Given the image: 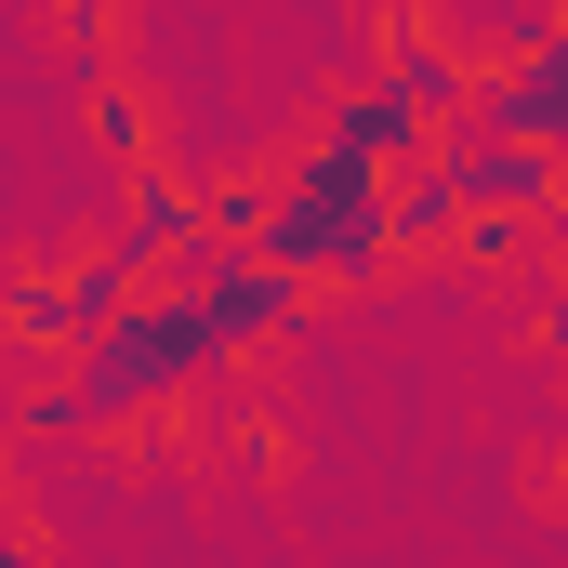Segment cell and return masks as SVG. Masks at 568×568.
Segmentation results:
<instances>
[{
    "instance_id": "277c9868",
    "label": "cell",
    "mask_w": 568,
    "mask_h": 568,
    "mask_svg": "<svg viewBox=\"0 0 568 568\" xmlns=\"http://www.w3.org/2000/svg\"><path fill=\"white\" fill-rule=\"evenodd\" d=\"M463 133H503V145L568 159V13H542V40H529L516 67H489V93H476V120H463Z\"/></svg>"
},
{
    "instance_id": "6da1fadb",
    "label": "cell",
    "mask_w": 568,
    "mask_h": 568,
    "mask_svg": "<svg viewBox=\"0 0 568 568\" xmlns=\"http://www.w3.org/2000/svg\"><path fill=\"white\" fill-rule=\"evenodd\" d=\"M225 357H239V344L212 331V304L172 278V291H145L133 317H106V331L67 357V410H80V424H106V436H120V424H159V410H172V397H199Z\"/></svg>"
},
{
    "instance_id": "8fae6325",
    "label": "cell",
    "mask_w": 568,
    "mask_h": 568,
    "mask_svg": "<svg viewBox=\"0 0 568 568\" xmlns=\"http://www.w3.org/2000/svg\"><path fill=\"white\" fill-rule=\"evenodd\" d=\"M542 357H556V371H568V304H542Z\"/></svg>"
},
{
    "instance_id": "ba28073f",
    "label": "cell",
    "mask_w": 568,
    "mask_h": 568,
    "mask_svg": "<svg viewBox=\"0 0 568 568\" xmlns=\"http://www.w3.org/2000/svg\"><path fill=\"white\" fill-rule=\"evenodd\" d=\"M397 252H463V172H449V145L424 172H397Z\"/></svg>"
},
{
    "instance_id": "3957f363",
    "label": "cell",
    "mask_w": 568,
    "mask_h": 568,
    "mask_svg": "<svg viewBox=\"0 0 568 568\" xmlns=\"http://www.w3.org/2000/svg\"><path fill=\"white\" fill-rule=\"evenodd\" d=\"M317 145H344L357 172H384V185H397V172H424L449 133H436L397 80H371V67H357V80H331V93H317Z\"/></svg>"
},
{
    "instance_id": "30bf717a",
    "label": "cell",
    "mask_w": 568,
    "mask_h": 568,
    "mask_svg": "<svg viewBox=\"0 0 568 568\" xmlns=\"http://www.w3.org/2000/svg\"><path fill=\"white\" fill-rule=\"evenodd\" d=\"M0 568H53V542H40V529H13V542H0Z\"/></svg>"
},
{
    "instance_id": "9c48e42d",
    "label": "cell",
    "mask_w": 568,
    "mask_h": 568,
    "mask_svg": "<svg viewBox=\"0 0 568 568\" xmlns=\"http://www.w3.org/2000/svg\"><path fill=\"white\" fill-rule=\"evenodd\" d=\"M542 291H556V304H568V199H556V212H542Z\"/></svg>"
},
{
    "instance_id": "5b68a950",
    "label": "cell",
    "mask_w": 568,
    "mask_h": 568,
    "mask_svg": "<svg viewBox=\"0 0 568 568\" xmlns=\"http://www.w3.org/2000/svg\"><path fill=\"white\" fill-rule=\"evenodd\" d=\"M185 291L212 304V331H225L239 357H252V344H278L291 317H304V278H291L278 252H212V239H199V265H185Z\"/></svg>"
},
{
    "instance_id": "7a4b0ae2",
    "label": "cell",
    "mask_w": 568,
    "mask_h": 568,
    "mask_svg": "<svg viewBox=\"0 0 568 568\" xmlns=\"http://www.w3.org/2000/svg\"><path fill=\"white\" fill-rule=\"evenodd\" d=\"M265 252H278L304 291H371L397 265V185L384 172H357L344 145H278V225H265Z\"/></svg>"
},
{
    "instance_id": "8992f818",
    "label": "cell",
    "mask_w": 568,
    "mask_h": 568,
    "mask_svg": "<svg viewBox=\"0 0 568 568\" xmlns=\"http://www.w3.org/2000/svg\"><path fill=\"white\" fill-rule=\"evenodd\" d=\"M449 172H463V225H542L568 199V159L503 145V133H449Z\"/></svg>"
},
{
    "instance_id": "52a82bcc",
    "label": "cell",
    "mask_w": 568,
    "mask_h": 568,
    "mask_svg": "<svg viewBox=\"0 0 568 568\" xmlns=\"http://www.w3.org/2000/svg\"><path fill=\"white\" fill-rule=\"evenodd\" d=\"M0 317H13V344H27V357H80V344L106 331V317H93V291H80V265H40V252L0 278Z\"/></svg>"
}]
</instances>
